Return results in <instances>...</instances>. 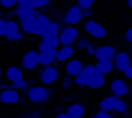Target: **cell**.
Instances as JSON below:
<instances>
[{"instance_id": "1", "label": "cell", "mask_w": 132, "mask_h": 118, "mask_svg": "<svg viewBox=\"0 0 132 118\" xmlns=\"http://www.w3.org/2000/svg\"><path fill=\"white\" fill-rule=\"evenodd\" d=\"M51 19L47 15H44V14L29 17V18H27L25 20L19 21L21 31L24 34H27V35L41 36V33H42V30H43L44 26Z\"/></svg>"}, {"instance_id": "2", "label": "cell", "mask_w": 132, "mask_h": 118, "mask_svg": "<svg viewBox=\"0 0 132 118\" xmlns=\"http://www.w3.org/2000/svg\"><path fill=\"white\" fill-rule=\"evenodd\" d=\"M52 94V90L49 86L44 85H31L26 90L23 91L25 99L32 104H44L46 103Z\"/></svg>"}, {"instance_id": "3", "label": "cell", "mask_w": 132, "mask_h": 118, "mask_svg": "<svg viewBox=\"0 0 132 118\" xmlns=\"http://www.w3.org/2000/svg\"><path fill=\"white\" fill-rule=\"evenodd\" d=\"M82 30L85 34H87L88 37L96 41H102L108 34L107 29L93 18L84 20V22L82 23Z\"/></svg>"}, {"instance_id": "4", "label": "cell", "mask_w": 132, "mask_h": 118, "mask_svg": "<svg viewBox=\"0 0 132 118\" xmlns=\"http://www.w3.org/2000/svg\"><path fill=\"white\" fill-rule=\"evenodd\" d=\"M80 36V31L77 26L64 25L60 28L58 33L59 46H74Z\"/></svg>"}, {"instance_id": "5", "label": "cell", "mask_w": 132, "mask_h": 118, "mask_svg": "<svg viewBox=\"0 0 132 118\" xmlns=\"http://www.w3.org/2000/svg\"><path fill=\"white\" fill-rule=\"evenodd\" d=\"M59 79H60V72L55 64L49 66H43L39 72V82L44 86H51L57 83Z\"/></svg>"}, {"instance_id": "6", "label": "cell", "mask_w": 132, "mask_h": 118, "mask_svg": "<svg viewBox=\"0 0 132 118\" xmlns=\"http://www.w3.org/2000/svg\"><path fill=\"white\" fill-rule=\"evenodd\" d=\"M61 21L64 25H69V26H78L80 25L84 19H83V11L75 3L70 5L67 11L64 12Z\"/></svg>"}, {"instance_id": "7", "label": "cell", "mask_w": 132, "mask_h": 118, "mask_svg": "<svg viewBox=\"0 0 132 118\" xmlns=\"http://www.w3.org/2000/svg\"><path fill=\"white\" fill-rule=\"evenodd\" d=\"M23 71L32 72L40 66L39 62V51L36 49H30L26 51L21 58V65Z\"/></svg>"}, {"instance_id": "8", "label": "cell", "mask_w": 132, "mask_h": 118, "mask_svg": "<svg viewBox=\"0 0 132 118\" xmlns=\"http://www.w3.org/2000/svg\"><path fill=\"white\" fill-rule=\"evenodd\" d=\"M24 37V33L21 31L20 23L17 19L7 20L6 30L4 34V38L9 43H19Z\"/></svg>"}, {"instance_id": "9", "label": "cell", "mask_w": 132, "mask_h": 118, "mask_svg": "<svg viewBox=\"0 0 132 118\" xmlns=\"http://www.w3.org/2000/svg\"><path fill=\"white\" fill-rule=\"evenodd\" d=\"M114 70L120 73H124L132 65V58L128 51H118L112 59Z\"/></svg>"}, {"instance_id": "10", "label": "cell", "mask_w": 132, "mask_h": 118, "mask_svg": "<svg viewBox=\"0 0 132 118\" xmlns=\"http://www.w3.org/2000/svg\"><path fill=\"white\" fill-rule=\"evenodd\" d=\"M109 90L112 95L117 97L124 99L125 96H128L130 93V87L125 79L117 78L113 79L109 84Z\"/></svg>"}, {"instance_id": "11", "label": "cell", "mask_w": 132, "mask_h": 118, "mask_svg": "<svg viewBox=\"0 0 132 118\" xmlns=\"http://www.w3.org/2000/svg\"><path fill=\"white\" fill-rule=\"evenodd\" d=\"M14 11L16 14V19L18 21H22L34 16L36 9L32 5L31 0H20Z\"/></svg>"}, {"instance_id": "12", "label": "cell", "mask_w": 132, "mask_h": 118, "mask_svg": "<svg viewBox=\"0 0 132 118\" xmlns=\"http://www.w3.org/2000/svg\"><path fill=\"white\" fill-rule=\"evenodd\" d=\"M96 72V68H95V65L93 63H86L84 64L82 71L73 79V82L74 84H76L78 87L80 88H84L86 87L92 75Z\"/></svg>"}, {"instance_id": "13", "label": "cell", "mask_w": 132, "mask_h": 118, "mask_svg": "<svg viewBox=\"0 0 132 118\" xmlns=\"http://www.w3.org/2000/svg\"><path fill=\"white\" fill-rule=\"evenodd\" d=\"M117 48L112 45H101L97 46L94 54L95 60H112L116 53Z\"/></svg>"}, {"instance_id": "14", "label": "cell", "mask_w": 132, "mask_h": 118, "mask_svg": "<svg viewBox=\"0 0 132 118\" xmlns=\"http://www.w3.org/2000/svg\"><path fill=\"white\" fill-rule=\"evenodd\" d=\"M22 95L20 91H17L11 87H7L3 90H0V103L6 105V106H13L16 104H19Z\"/></svg>"}, {"instance_id": "15", "label": "cell", "mask_w": 132, "mask_h": 118, "mask_svg": "<svg viewBox=\"0 0 132 118\" xmlns=\"http://www.w3.org/2000/svg\"><path fill=\"white\" fill-rule=\"evenodd\" d=\"M84 63L82 62V60H80L79 58H72L69 61H67L65 63H63V71L64 74L71 77L72 79H74L83 68Z\"/></svg>"}, {"instance_id": "16", "label": "cell", "mask_w": 132, "mask_h": 118, "mask_svg": "<svg viewBox=\"0 0 132 118\" xmlns=\"http://www.w3.org/2000/svg\"><path fill=\"white\" fill-rule=\"evenodd\" d=\"M76 49L74 46H59L56 49V63H65L74 58Z\"/></svg>"}, {"instance_id": "17", "label": "cell", "mask_w": 132, "mask_h": 118, "mask_svg": "<svg viewBox=\"0 0 132 118\" xmlns=\"http://www.w3.org/2000/svg\"><path fill=\"white\" fill-rule=\"evenodd\" d=\"M64 112L71 118H84L86 115V108L80 102H72L65 107Z\"/></svg>"}, {"instance_id": "18", "label": "cell", "mask_w": 132, "mask_h": 118, "mask_svg": "<svg viewBox=\"0 0 132 118\" xmlns=\"http://www.w3.org/2000/svg\"><path fill=\"white\" fill-rule=\"evenodd\" d=\"M3 76L5 80L9 83L24 79V71L22 70L21 66L18 65H9L5 68V72L3 73Z\"/></svg>"}, {"instance_id": "19", "label": "cell", "mask_w": 132, "mask_h": 118, "mask_svg": "<svg viewBox=\"0 0 132 118\" xmlns=\"http://www.w3.org/2000/svg\"><path fill=\"white\" fill-rule=\"evenodd\" d=\"M59 47V42L57 36H50V37H41V41L38 46L39 52L56 50Z\"/></svg>"}, {"instance_id": "20", "label": "cell", "mask_w": 132, "mask_h": 118, "mask_svg": "<svg viewBox=\"0 0 132 118\" xmlns=\"http://www.w3.org/2000/svg\"><path fill=\"white\" fill-rule=\"evenodd\" d=\"M106 85V76L98 73L97 71L92 75L86 87L89 88V89H94V90H97V89H101L104 86Z\"/></svg>"}, {"instance_id": "21", "label": "cell", "mask_w": 132, "mask_h": 118, "mask_svg": "<svg viewBox=\"0 0 132 118\" xmlns=\"http://www.w3.org/2000/svg\"><path fill=\"white\" fill-rule=\"evenodd\" d=\"M60 24L54 20H50L43 28L40 37H50V36H58L60 31Z\"/></svg>"}, {"instance_id": "22", "label": "cell", "mask_w": 132, "mask_h": 118, "mask_svg": "<svg viewBox=\"0 0 132 118\" xmlns=\"http://www.w3.org/2000/svg\"><path fill=\"white\" fill-rule=\"evenodd\" d=\"M56 50L39 52V62L40 66H49L56 64Z\"/></svg>"}, {"instance_id": "23", "label": "cell", "mask_w": 132, "mask_h": 118, "mask_svg": "<svg viewBox=\"0 0 132 118\" xmlns=\"http://www.w3.org/2000/svg\"><path fill=\"white\" fill-rule=\"evenodd\" d=\"M94 65H95V68L98 73H100L104 76L110 75L114 70V65H113L112 60H97L94 63Z\"/></svg>"}, {"instance_id": "24", "label": "cell", "mask_w": 132, "mask_h": 118, "mask_svg": "<svg viewBox=\"0 0 132 118\" xmlns=\"http://www.w3.org/2000/svg\"><path fill=\"white\" fill-rule=\"evenodd\" d=\"M36 84V81H31V80H27V79H21V80H18V81H15V82H12L10 83V87L13 88V89L17 90V91H20V92H23L24 90H26L27 88L31 85H35Z\"/></svg>"}, {"instance_id": "25", "label": "cell", "mask_w": 132, "mask_h": 118, "mask_svg": "<svg viewBox=\"0 0 132 118\" xmlns=\"http://www.w3.org/2000/svg\"><path fill=\"white\" fill-rule=\"evenodd\" d=\"M116 100H117V96H114V95H112V94L103 97L100 102H99V104H98L99 109H100V110H104V111H107V112H111V113H112V109H113Z\"/></svg>"}, {"instance_id": "26", "label": "cell", "mask_w": 132, "mask_h": 118, "mask_svg": "<svg viewBox=\"0 0 132 118\" xmlns=\"http://www.w3.org/2000/svg\"><path fill=\"white\" fill-rule=\"evenodd\" d=\"M74 47L78 51H84L85 52L87 49H89L92 47H96V46L93 43V41L90 40V37H87V36H79V38L75 43Z\"/></svg>"}, {"instance_id": "27", "label": "cell", "mask_w": 132, "mask_h": 118, "mask_svg": "<svg viewBox=\"0 0 132 118\" xmlns=\"http://www.w3.org/2000/svg\"><path fill=\"white\" fill-rule=\"evenodd\" d=\"M128 111H129L128 103L124 99H122V97H117V100L114 102L113 109H112V113L124 115V114H127Z\"/></svg>"}, {"instance_id": "28", "label": "cell", "mask_w": 132, "mask_h": 118, "mask_svg": "<svg viewBox=\"0 0 132 118\" xmlns=\"http://www.w3.org/2000/svg\"><path fill=\"white\" fill-rule=\"evenodd\" d=\"M20 0H0V7L3 11L15 9Z\"/></svg>"}, {"instance_id": "29", "label": "cell", "mask_w": 132, "mask_h": 118, "mask_svg": "<svg viewBox=\"0 0 132 118\" xmlns=\"http://www.w3.org/2000/svg\"><path fill=\"white\" fill-rule=\"evenodd\" d=\"M75 1H76V4L82 11H87V9H92L96 0H75Z\"/></svg>"}, {"instance_id": "30", "label": "cell", "mask_w": 132, "mask_h": 118, "mask_svg": "<svg viewBox=\"0 0 132 118\" xmlns=\"http://www.w3.org/2000/svg\"><path fill=\"white\" fill-rule=\"evenodd\" d=\"M31 2H32V5H34L35 9L43 11L51 3V0H31Z\"/></svg>"}, {"instance_id": "31", "label": "cell", "mask_w": 132, "mask_h": 118, "mask_svg": "<svg viewBox=\"0 0 132 118\" xmlns=\"http://www.w3.org/2000/svg\"><path fill=\"white\" fill-rule=\"evenodd\" d=\"M73 84H74L73 79H72L71 77L67 76V75H65V76L62 78V80H61V88H62L63 90H68V89H70Z\"/></svg>"}, {"instance_id": "32", "label": "cell", "mask_w": 132, "mask_h": 118, "mask_svg": "<svg viewBox=\"0 0 132 118\" xmlns=\"http://www.w3.org/2000/svg\"><path fill=\"white\" fill-rule=\"evenodd\" d=\"M93 118H113V113L99 109V110L94 114V117H93Z\"/></svg>"}, {"instance_id": "33", "label": "cell", "mask_w": 132, "mask_h": 118, "mask_svg": "<svg viewBox=\"0 0 132 118\" xmlns=\"http://www.w3.org/2000/svg\"><path fill=\"white\" fill-rule=\"evenodd\" d=\"M6 24H7V20H5L3 17L0 18V37H4L5 30H6Z\"/></svg>"}, {"instance_id": "34", "label": "cell", "mask_w": 132, "mask_h": 118, "mask_svg": "<svg viewBox=\"0 0 132 118\" xmlns=\"http://www.w3.org/2000/svg\"><path fill=\"white\" fill-rule=\"evenodd\" d=\"M124 40L129 45H132V26H130L124 33Z\"/></svg>"}, {"instance_id": "35", "label": "cell", "mask_w": 132, "mask_h": 118, "mask_svg": "<svg viewBox=\"0 0 132 118\" xmlns=\"http://www.w3.org/2000/svg\"><path fill=\"white\" fill-rule=\"evenodd\" d=\"M5 20H11V19H16V14L14 9H10V11H3V16H2Z\"/></svg>"}, {"instance_id": "36", "label": "cell", "mask_w": 132, "mask_h": 118, "mask_svg": "<svg viewBox=\"0 0 132 118\" xmlns=\"http://www.w3.org/2000/svg\"><path fill=\"white\" fill-rule=\"evenodd\" d=\"M123 75H124V78H125L126 80L132 81V65H131L128 70H126V71L123 73Z\"/></svg>"}, {"instance_id": "37", "label": "cell", "mask_w": 132, "mask_h": 118, "mask_svg": "<svg viewBox=\"0 0 132 118\" xmlns=\"http://www.w3.org/2000/svg\"><path fill=\"white\" fill-rule=\"evenodd\" d=\"M94 13L92 9H87V11H83V19L87 20V19H92Z\"/></svg>"}, {"instance_id": "38", "label": "cell", "mask_w": 132, "mask_h": 118, "mask_svg": "<svg viewBox=\"0 0 132 118\" xmlns=\"http://www.w3.org/2000/svg\"><path fill=\"white\" fill-rule=\"evenodd\" d=\"M52 118H71V117L63 111V112H59V113H57V114H56L54 117H52Z\"/></svg>"}, {"instance_id": "39", "label": "cell", "mask_w": 132, "mask_h": 118, "mask_svg": "<svg viewBox=\"0 0 132 118\" xmlns=\"http://www.w3.org/2000/svg\"><path fill=\"white\" fill-rule=\"evenodd\" d=\"M7 87H10V83L7 81L6 82H0V90H3Z\"/></svg>"}, {"instance_id": "40", "label": "cell", "mask_w": 132, "mask_h": 118, "mask_svg": "<svg viewBox=\"0 0 132 118\" xmlns=\"http://www.w3.org/2000/svg\"><path fill=\"white\" fill-rule=\"evenodd\" d=\"M28 115H30L32 118H41V115L38 111H31L30 114H28Z\"/></svg>"}, {"instance_id": "41", "label": "cell", "mask_w": 132, "mask_h": 118, "mask_svg": "<svg viewBox=\"0 0 132 118\" xmlns=\"http://www.w3.org/2000/svg\"><path fill=\"white\" fill-rule=\"evenodd\" d=\"M127 6L130 9H132V0H127Z\"/></svg>"}, {"instance_id": "42", "label": "cell", "mask_w": 132, "mask_h": 118, "mask_svg": "<svg viewBox=\"0 0 132 118\" xmlns=\"http://www.w3.org/2000/svg\"><path fill=\"white\" fill-rule=\"evenodd\" d=\"M2 77H3V71H2L1 67H0V80L2 79Z\"/></svg>"}, {"instance_id": "43", "label": "cell", "mask_w": 132, "mask_h": 118, "mask_svg": "<svg viewBox=\"0 0 132 118\" xmlns=\"http://www.w3.org/2000/svg\"><path fill=\"white\" fill-rule=\"evenodd\" d=\"M20 118H32L30 115H24V116H22V117H20Z\"/></svg>"}, {"instance_id": "44", "label": "cell", "mask_w": 132, "mask_h": 118, "mask_svg": "<svg viewBox=\"0 0 132 118\" xmlns=\"http://www.w3.org/2000/svg\"><path fill=\"white\" fill-rule=\"evenodd\" d=\"M3 16V11H1V9H0V18H1Z\"/></svg>"}, {"instance_id": "45", "label": "cell", "mask_w": 132, "mask_h": 118, "mask_svg": "<svg viewBox=\"0 0 132 118\" xmlns=\"http://www.w3.org/2000/svg\"><path fill=\"white\" fill-rule=\"evenodd\" d=\"M129 95H130V96H131V99H132V89L130 90V93H129Z\"/></svg>"}, {"instance_id": "46", "label": "cell", "mask_w": 132, "mask_h": 118, "mask_svg": "<svg viewBox=\"0 0 132 118\" xmlns=\"http://www.w3.org/2000/svg\"><path fill=\"white\" fill-rule=\"evenodd\" d=\"M65 1H69V2H73V1H75V0H65Z\"/></svg>"}]
</instances>
